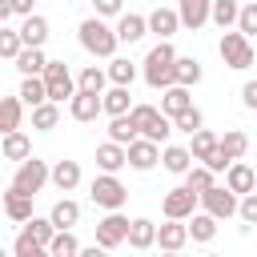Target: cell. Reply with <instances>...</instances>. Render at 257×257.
I'll list each match as a JSON object with an SVG mask.
<instances>
[{"label":"cell","mask_w":257,"mask_h":257,"mask_svg":"<svg viewBox=\"0 0 257 257\" xmlns=\"http://www.w3.org/2000/svg\"><path fill=\"white\" fill-rule=\"evenodd\" d=\"M145 84L161 88V92L177 84V48L169 40H161L157 48H149V56H145Z\"/></svg>","instance_id":"6da1fadb"},{"label":"cell","mask_w":257,"mask_h":257,"mask_svg":"<svg viewBox=\"0 0 257 257\" xmlns=\"http://www.w3.org/2000/svg\"><path fill=\"white\" fill-rule=\"evenodd\" d=\"M76 36H80V48H84L88 56H104V60H112V56H116V44H120V36H116V28H108L100 16H88V20H80Z\"/></svg>","instance_id":"7a4b0ae2"},{"label":"cell","mask_w":257,"mask_h":257,"mask_svg":"<svg viewBox=\"0 0 257 257\" xmlns=\"http://www.w3.org/2000/svg\"><path fill=\"white\" fill-rule=\"evenodd\" d=\"M217 52H221L225 68H233V72H245V68L257 60V44H253L245 32H225L221 44H217Z\"/></svg>","instance_id":"3957f363"},{"label":"cell","mask_w":257,"mask_h":257,"mask_svg":"<svg viewBox=\"0 0 257 257\" xmlns=\"http://www.w3.org/2000/svg\"><path fill=\"white\" fill-rule=\"evenodd\" d=\"M133 120H137V128H141V137H149V141H157V145H165L169 137H173V116H165L157 104H133Z\"/></svg>","instance_id":"277c9868"},{"label":"cell","mask_w":257,"mask_h":257,"mask_svg":"<svg viewBox=\"0 0 257 257\" xmlns=\"http://www.w3.org/2000/svg\"><path fill=\"white\" fill-rule=\"evenodd\" d=\"M88 197H92V205H100L104 213H116V209H124L128 189L120 185V177H116V173H100V177H92Z\"/></svg>","instance_id":"5b68a950"},{"label":"cell","mask_w":257,"mask_h":257,"mask_svg":"<svg viewBox=\"0 0 257 257\" xmlns=\"http://www.w3.org/2000/svg\"><path fill=\"white\" fill-rule=\"evenodd\" d=\"M48 181H52V169H48V161H40V157L20 161L16 173H12V189H20V193H28V197H36Z\"/></svg>","instance_id":"8992f818"},{"label":"cell","mask_w":257,"mask_h":257,"mask_svg":"<svg viewBox=\"0 0 257 257\" xmlns=\"http://www.w3.org/2000/svg\"><path fill=\"white\" fill-rule=\"evenodd\" d=\"M44 84H48V100H72L76 92H80V84H76V76L68 72V64L64 60H48V68H44Z\"/></svg>","instance_id":"52a82bcc"},{"label":"cell","mask_w":257,"mask_h":257,"mask_svg":"<svg viewBox=\"0 0 257 257\" xmlns=\"http://www.w3.org/2000/svg\"><path fill=\"white\" fill-rule=\"evenodd\" d=\"M197 205H201V193H193L189 185H177V189H169L161 197V209H165L169 221H189L197 213Z\"/></svg>","instance_id":"ba28073f"},{"label":"cell","mask_w":257,"mask_h":257,"mask_svg":"<svg viewBox=\"0 0 257 257\" xmlns=\"http://www.w3.org/2000/svg\"><path fill=\"white\" fill-rule=\"evenodd\" d=\"M201 209H205V213H213L217 221H229V217H237L241 197H237L229 185H213L209 193H201Z\"/></svg>","instance_id":"9c48e42d"},{"label":"cell","mask_w":257,"mask_h":257,"mask_svg":"<svg viewBox=\"0 0 257 257\" xmlns=\"http://www.w3.org/2000/svg\"><path fill=\"white\" fill-rule=\"evenodd\" d=\"M128 217L116 209V213H104L100 221H96V245H104V249H116V245H124L128 241Z\"/></svg>","instance_id":"30bf717a"},{"label":"cell","mask_w":257,"mask_h":257,"mask_svg":"<svg viewBox=\"0 0 257 257\" xmlns=\"http://www.w3.org/2000/svg\"><path fill=\"white\" fill-rule=\"evenodd\" d=\"M100 112H104V96H96V92H76V96L68 100V116L80 120V124L96 120Z\"/></svg>","instance_id":"8fae6325"},{"label":"cell","mask_w":257,"mask_h":257,"mask_svg":"<svg viewBox=\"0 0 257 257\" xmlns=\"http://www.w3.org/2000/svg\"><path fill=\"white\" fill-rule=\"evenodd\" d=\"M157 161H161V145H157V141H149V137H137V141L128 145V165H133L137 173H149Z\"/></svg>","instance_id":"7c38bea8"},{"label":"cell","mask_w":257,"mask_h":257,"mask_svg":"<svg viewBox=\"0 0 257 257\" xmlns=\"http://www.w3.org/2000/svg\"><path fill=\"white\" fill-rule=\"evenodd\" d=\"M189 153H193V161H197V165H213V157L221 153V137H217V133H209V128H201V133H193V137H189Z\"/></svg>","instance_id":"4fadbf2b"},{"label":"cell","mask_w":257,"mask_h":257,"mask_svg":"<svg viewBox=\"0 0 257 257\" xmlns=\"http://www.w3.org/2000/svg\"><path fill=\"white\" fill-rule=\"evenodd\" d=\"M124 165H128V145H116V141L96 145V169L100 173H120Z\"/></svg>","instance_id":"5bb4252c"},{"label":"cell","mask_w":257,"mask_h":257,"mask_svg":"<svg viewBox=\"0 0 257 257\" xmlns=\"http://www.w3.org/2000/svg\"><path fill=\"white\" fill-rule=\"evenodd\" d=\"M177 12H181V24L197 32V28H205L213 20V0H181Z\"/></svg>","instance_id":"9a60e30c"},{"label":"cell","mask_w":257,"mask_h":257,"mask_svg":"<svg viewBox=\"0 0 257 257\" xmlns=\"http://www.w3.org/2000/svg\"><path fill=\"white\" fill-rule=\"evenodd\" d=\"M161 165H165V173H173V177H185L197 161H193V153H189V145H165L161 149Z\"/></svg>","instance_id":"2e32d148"},{"label":"cell","mask_w":257,"mask_h":257,"mask_svg":"<svg viewBox=\"0 0 257 257\" xmlns=\"http://www.w3.org/2000/svg\"><path fill=\"white\" fill-rule=\"evenodd\" d=\"M225 185H229L237 197H245V193H257V173H253L245 161H233V165L225 169Z\"/></svg>","instance_id":"e0dca14e"},{"label":"cell","mask_w":257,"mask_h":257,"mask_svg":"<svg viewBox=\"0 0 257 257\" xmlns=\"http://www.w3.org/2000/svg\"><path fill=\"white\" fill-rule=\"evenodd\" d=\"M185 241H189V225H185V221H169V217H165V225H157V245H161V249L181 253Z\"/></svg>","instance_id":"ac0fdd59"},{"label":"cell","mask_w":257,"mask_h":257,"mask_svg":"<svg viewBox=\"0 0 257 257\" xmlns=\"http://www.w3.org/2000/svg\"><path fill=\"white\" fill-rule=\"evenodd\" d=\"M189 108H193V92H189L185 84H173V88H165V92H161V112H165V116H173V120H177V116H181V112H189Z\"/></svg>","instance_id":"d6986e66"},{"label":"cell","mask_w":257,"mask_h":257,"mask_svg":"<svg viewBox=\"0 0 257 257\" xmlns=\"http://www.w3.org/2000/svg\"><path fill=\"white\" fill-rule=\"evenodd\" d=\"M177 28H185L177 8H153V12H149V32H157L161 40H169Z\"/></svg>","instance_id":"ffe728a7"},{"label":"cell","mask_w":257,"mask_h":257,"mask_svg":"<svg viewBox=\"0 0 257 257\" xmlns=\"http://www.w3.org/2000/svg\"><path fill=\"white\" fill-rule=\"evenodd\" d=\"M145 32H149V16H137V12H120V16H116V36H120V44H137Z\"/></svg>","instance_id":"44dd1931"},{"label":"cell","mask_w":257,"mask_h":257,"mask_svg":"<svg viewBox=\"0 0 257 257\" xmlns=\"http://www.w3.org/2000/svg\"><path fill=\"white\" fill-rule=\"evenodd\" d=\"M4 213H8V221H16V225L32 221V197L8 185V193H4Z\"/></svg>","instance_id":"7402d4cb"},{"label":"cell","mask_w":257,"mask_h":257,"mask_svg":"<svg viewBox=\"0 0 257 257\" xmlns=\"http://www.w3.org/2000/svg\"><path fill=\"white\" fill-rule=\"evenodd\" d=\"M20 36H24V48H44V40H48V20H44L40 12L24 16V24H20Z\"/></svg>","instance_id":"603a6c76"},{"label":"cell","mask_w":257,"mask_h":257,"mask_svg":"<svg viewBox=\"0 0 257 257\" xmlns=\"http://www.w3.org/2000/svg\"><path fill=\"white\" fill-rule=\"evenodd\" d=\"M137 137H141V128H137L133 112H124V116H108V141H116V145H133Z\"/></svg>","instance_id":"cb8c5ba5"},{"label":"cell","mask_w":257,"mask_h":257,"mask_svg":"<svg viewBox=\"0 0 257 257\" xmlns=\"http://www.w3.org/2000/svg\"><path fill=\"white\" fill-rule=\"evenodd\" d=\"M0 153H4V161H28V157H32V141H28L20 128H16V133H4Z\"/></svg>","instance_id":"d4e9b609"},{"label":"cell","mask_w":257,"mask_h":257,"mask_svg":"<svg viewBox=\"0 0 257 257\" xmlns=\"http://www.w3.org/2000/svg\"><path fill=\"white\" fill-rule=\"evenodd\" d=\"M128 245H133V249H141V253H145V249H153V245H157V225H153L149 217H137V221L128 225Z\"/></svg>","instance_id":"484cf974"},{"label":"cell","mask_w":257,"mask_h":257,"mask_svg":"<svg viewBox=\"0 0 257 257\" xmlns=\"http://www.w3.org/2000/svg\"><path fill=\"white\" fill-rule=\"evenodd\" d=\"M12 64L20 68V76H44V68H48V56H44V48H24V52H20Z\"/></svg>","instance_id":"4316f807"},{"label":"cell","mask_w":257,"mask_h":257,"mask_svg":"<svg viewBox=\"0 0 257 257\" xmlns=\"http://www.w3.org/2000/svg\"><path fill=\"white\" fill-rule=\"evenodd\" d=\"M76 84H80V92H96V96H104L108 88V68H96V64H84L80 68V76H76Z\"/></svg>","instance_id":"83f0119b"},{"label":"cell","mask_w":257,"mask_h":257,"mask_svg":"<svg viewBox=\"0 0 257 257\" xmlns=\"http://www.w3.org/2000/svg\"><path fill=\"white\" fill-rule=\"evenodd\" d=\"M124 112H133V92L124 84H112L104 92V116H124Z\"/></svg>","instance_id":"f1b7e54d"},{"label":"cell","mask_w":257,"mask_h":257,"mask_svg":"<svg viewBox=\"0 0 257 257\" xmlns=\"http://www.w3.org/2000/svg\"><path fill=\"white\" fill-rule=\"evenodd\" d=\"M20 116H24L20 92H16V96H4V100H0V133H16V128H20Z\"/></svg>","instance_id":"f546056e"},{"label":"cell","mask_w":257,"mask_h":257,"mask_svg":"<svg viewBox=\"0 0 257 257\" xmlns=\"http://www.w3.org/2000/svg\"><path fill=\"white\" fill-rule=\"evenodd\" d=\"M249 153V137L241 133V128H225V137H221V157L233 165V161H241Z\"/></svg>","instance_id":"4dcf8cb0"},{"label":"cell","mask_w":257,"mask_h":257,"mask_svg":"<svg viewBox=\"0 0 257 257\" xmlns=\"http://www.w3.org/2000/svg\"><path fill=\"white\" fill-rule=\"evenodd\" d=\"M52 185H56L60 193H72V189L80 185V165H76V161H56V165H52Z\"/></svg>","instance_id":"1f68e13d"},{"label":"cell","mask_w":257,"mask_h":257,"mask_svg":"<svg viewBox=\"0 0 257 257\" xmlns=\"http://www.w3.org/2000/svg\"><path fill=\"white\" fill-rule=\"evenodd\" d=\"M48 217H52V225H56V229H76V221H80V205H76L72 197H60V201L52 205V213H48Z\"/></svg>","instance_id":"d6a6232c"},{"label":"cell","mask_w":257,"mask_h":257,"mask_svg":"<svg viewBox=\"0 0 257 257\" xmlns=\"http://www.w3.org/2000/svg\"><path fill=\"white\" fill-rule=\"evenodd\" d=\"M56 124H60V104L56 100H44V104L32 108V128L36 133H52Z\"/></svg>","instance_id":"836d02e7"},{"label":"cell","mask_w":257,"mask_h":257,"mask_svg":"<svg viewBox=\"0 0 257 257\" xmlns=\"http://www.w3.org/2000/svg\"><path fill=\"white\" fill-rule=\"evenodd\" d=\"M189 237H193V241H201V245H205V241H213V237H217V217H213V213H205V209H201V213H193V217H189Z\"/></svg>","instance_id":"e575fe53"},{"label":"cell","mask_w":257,"mask_h":257,"mask_svg":"<svg viewBox=\"0 0 257 257\" xmlns=\"http://www.w3.org/2000/svg\"><path fill=\"white\" fill-rule=\"evenodd\" d=\"M20 100H24L28 108L44 104V100H48V84H44V76H24V80H20Z\"/></svg>","instance_id":"d590c367"},{"label":"cell","mask_w":257,"mask_h":257,"mask_svg":"<svg viewBox=\"0 0 257 257\" xmlns=\"http://www.w3.org/2000/svg\"><path fill=\"white\" fill-rule=\"evenodd\" d=\"M108 80H112V84H124V88H128V84L137 80V64H133L128 56H112V60H108Z\"/></svg>","instance_id":"8d00e7d4"},{"label":"cell","mask_w":257,"mask_h":257,"mask_svg":"<svg viewBox=\"0 0 257 257\" xmlns=\"http://www.w3.org/2000/svg\"><path fill=\"white\" fill-rule=\"evenodd\" d=\"M185 185H189L193 193H209V189L217 185V173H213L209 165H193V169L185 173Z\"/></svg>","instance_id":"74e56055"},{"label":"cell","mask_w":257,"mask_h":257,"mask_svg":"<svg viewBox=\"0 0 257 257\" xmlns=\"http://www.w3.org/2000/svg\"><path fill=\"white\" fill-rule=\"evenodd\" d=\"M24 233H28L32 241H40V245H52V237H56L60 229L52 225V217H32V221H24Z\"/></svg>","instance_id":"f35d334b"},{"label":"cell","mask_w":257,"mask_h":257,"mask_svg":"<svg viewBox=\"0 0 257 257\" xmlns=\"http://www.w3.org/2000/svg\"><path fill=\"white\" fill-rule=\"evenodd\" d=\"M237 16H241V4L237 0H213V24L221 32H229V24H237Z\"/></svg>","instance_id":"ab89813d"},{"label":"cell","mask_w":257,"mask_h":257,"mask_svg":"<svg viewBox=\"0 0 257 257\" xmlns=\"http://www.w3.org/2000/svg\"><path fill=\"white\" fill-rule=\"evenodd\" d=\"M48 249H52V257H80V249H84V245L76 241V233H72V229H60V233L52 237V245H48Z\"/></svg>","instance_id":"60d3db41"},{"label":"cell","mask_w":257,"mask_h":257,"mask_svg":"<svg viewBox=\"0 0 257 257\" xmlns=\"http://www.w3.org/2000/svg\"><path fill=\"white\" fill-rule=\"evenodd\" d=\"M12 257H52V249L40 245V241H32V237L20 229V237L12 241Z\"/></svg>","instance_id":"b9f144b4"},{"label":"cell","mask_w":257,"mask_h":257,"mask_svg":"<svg viewBox=\"0 0 257 257\" xmlns=\"http://www.w3.org/2000/svg\"><path fill=\"white\" fill-rule=\"evenodd\" d=\"M24 52V36H20V28H0V56L4 60H16Z\"/></svg>","instance_id":"7bdbcfd3"},{"label":"cell","mask_w":257,"mask_h":257,"mask_svg":"<svg viewBox=\"0 0 257 257\" xmlns=\"http://www.w3.org/2000/svg\"><path fill=\"white\" fill-rule=\"evenodd\" d=\"M197 80H201V60L197 56H177V84L193 88Z\"/></svg>","instance_id":"ee69618b"},{"label":"cell","mask_w":257,"mask_h":257,"mask_svg":"<svg viewBox=\"0 0 257 257\" xmlns=\"http://www.w3.org/2000/svg\"><path fill=\"white\" fill-rule=\"evenodd\" d=\"M173 124H177V133H189V137H193V133H201V128H205V116H201V108L193 104V108H189V112H181Z\"/></svg>","instance_id":"f6af8a7d"},{"label":"cell","mask_w":257,"mask_h":257,"mask_svg":"<svg viewBox=\"0 0 257 257\" xmlns=\"http://www.w3.org/2000/svg\"><path fill=\"white\" fill-rule=\"evenodd\" d=\"M237 32H245L249 40L257 36V0H249V4L241 8V16H237Z\"/></svg>","instance_id":"bcb514c9"},{"label":"cell","mask_w":257,"mask_h":257,"mask_svg":"<svg viewBox=\"0 0 257 257\" xmlns=\"http://www.w3.org/2000/svg\"><path fill=\"white\" fill-rule=\"evenodd\" d=\"M237 217H241L249 229L257 225V193H245V197H241V209H237Z\"/></svg>","instance_id":"7dc6e473"},{"label":"cell","mask_w":257,"mask_h":257,"mask_svg":"<svg viewBox=\"0 0 257 257\" xmlns=\"http://www.w3.org/2000/svg\"><path fill=\"white\" fill-rule=\"evenodd\" d=\"M96 16H120L124 12V0H92Z\"/></svg>","instance_id":"c3c4849f"},{"label":"cell","mask_w":257,"mask_h":257,"mask_svg":"<svg viewBox=\"0 0 257 257\" xmlns=\"http://www.w3.org/2000/svg\"><path fill=\"white\" fill-rule=\"evenodd\" d=\"M241 104L257 112V80H245V84H241Z\"/></svg>","instance_id":"681fc988"},{"label":"cell","mask_w":257,"mask_h":257,"mask_svg":"<svg viewBox=\"0 0 257 257\" xmlns=\"http://www.w3.org/2000/svg\"><path fill=\"white\" fill-rule=\"evenodd\" d=\"M16 16H32V0H8Z\"/></svg>","instance_id":"f907efd6"},{"label":"cell","mask_w":257,"mask_h":257,"mask_svg":"<svg viewBox=\"0 0 257 257\" xmlns=\"http://www.w3.org/2000/svg\"><path fill=\"white\" fill-rule=\"evenodd\" d=\"M80 257H108V249L92 241V245H84V249H80Z\"/></svg>","instance_id":"816d5d0a"},{"label":"cell","mask_w":257,"mask_h":257,"mask_svg":"<svg viewBox=\"0 0 257 257\" xmlns=\"http://www.w3.org/2000/svg\"><path fill=\"white\" fill-rule=\"evenodd\" d=\"M161 257H181V253H169V249H161Z\"/></svg>","instance_id":"f5cc1de1"},{"label":"cell","mask_w":257,"mask_h":257,"mask_svg":"<svg viewBox=\"0 0 257 257\" xmlns=\"http://www.w3.org/2000/svg\"><path fill=\"white\" fill-rule=\"evenodd\" d=\"M205 257H221V253H205Z\"/></svg>","instance_id":"db71d44e"}]
</instances>
